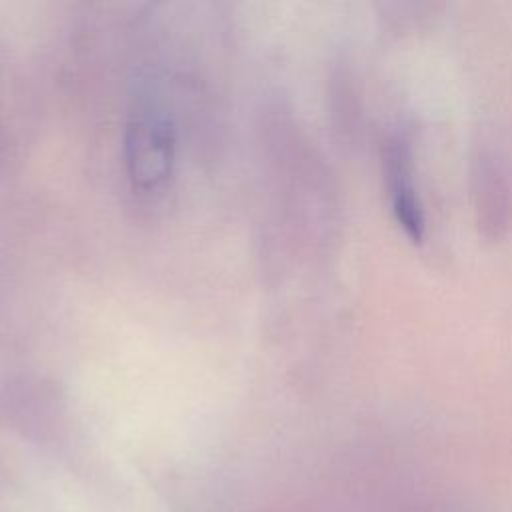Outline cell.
Returning a JSON list of instances; mask_svg holds the SVG:
<instances>
[{
  "mask_svg": "<svg viewBox=\"0 0 512 512\" xmlns=\"http://www.w3.org/2000/svg\"><path fill=\"white\" fill-rule=\"evenodd\" d=\"M174 160V134L166 118L156 114H138L126 134V164L132 182L138 188L162 184Z\"/></svg>",
  "mask_w": 512,
  "mask_h": 512,
  "instance_id": "1",
  "label": "cell"
}]
</instances>
